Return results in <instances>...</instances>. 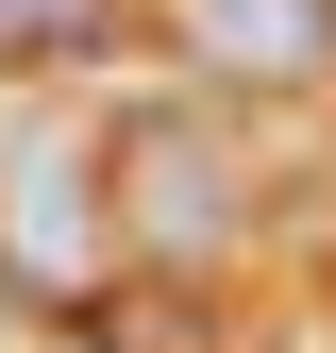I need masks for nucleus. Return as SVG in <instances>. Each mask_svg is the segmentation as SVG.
I'll use <instances>...</instances> for the list:
<instances>
[{"instance_id": "nucleus-3", "label": "nucleus", "mask_w": 336, "mask_h": 353, "mask_svg": "<svg viewBox=\"0 0 336 353\" xmlns=\"http://www.w3.org/2000/svg\"><path fill=\"white\" fill-rule=\"evenodd\" d=\"M185 51L235 84H319L336 68V0H185Z\"/></svg>"}, {"instance_id": "nucleus-2", "label": "nucleus", "mask_w": 336, "mask_h": 353, "mask_svg": "<svg viewBox=\"0 0 336 353\" xmlns=\"http://www.w3.org/2000/svg\"><path fill=\"white\" fill-rule=\"evenodd\" d=\"M118 185H135V236L151 252H219L235 236V168L185 135V118H135V135H118Z\"/></svg>"}, {"instance_id": "nucleus-1", "label": "nucleus", "mask_w": 336, "mask_h": 353, "mask_svg": "<svg viewBox=\"0 0 336 353\" xmlns=\"http://www.w3.org/2000/svg\"><path fill=\"white\" fill-rule=\"evenodd\" d=\"M101 185H84V152L51 135H0V270L17 286H101Z\"/></svg>"}, {"instance_id": "nucleus-4", "label": "nucleus", "mask_w": 336, "mask_h": 353, "mask_svg": "<svg viewBox=\"0 0 336 353\" xmlns=\"http://www.w3.org/2000/svg\"><path fill=\"white\" fill-rule=\"evenodd\" d=\"M84 17H101V0H0V68H51V51H84Z\"/></svg>"}]
</instances>
